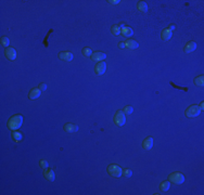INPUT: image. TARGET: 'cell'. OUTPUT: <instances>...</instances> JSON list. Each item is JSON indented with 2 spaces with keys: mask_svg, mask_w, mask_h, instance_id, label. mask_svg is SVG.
Here are the masks:
<instances>
[{
  "mask_svg": "<svg viewBox=\"0 0 204 195\" xmlns=\"http://www.w3.org/2000/svg\"><path fill=\"white\" fill-rule=\"evenodd\" d=\"M39 165H40V167L43 168V169H47V168L49 167V162H47V161H45V159H43V161H40L39 162Z\"/></svg>",
  "mask_w": 204,
  "mask_h": 195,
  "instance_id": "d4e9b609",
  "label": "cell"
},
{
  "mask_svg": "<svg viewBox=\"0 0 204 195\" xmlns=\"http://www.w3.org/2000/svg\"><path fill=\"white\" fill-rule=\"evenodd\" d=\"M118 47H120V48H122V49H124L125 47H126V44H125V42H120V43H118Z\"/></svg>",
  "mask_w": 204,
  "mask_h": 195,
  "instance_id": "1f68e13d",
  "label": "cell"
},
{
  "mask_svg": "<svg viewBox=\"0 0 204 195\" xmlns=\"http://www.w3.org/2000/svg\"><path fill=\"white\" fill-rule=\"evenodd\" d=\"M194 85L198 87H203L204 86V76L201 75V76L195 77V79H194Z\"/></svg>",
  "mask_w": 204,
  "mask_h": 195,
  "instance_id": "ac0fdd59",
  "label": "cell"
},
{
  "mask_svg": "<svg viewBox=\"0 0 204 195\" xmlns=\"http://www.w3.org/2000/svg\"><path fill=\"white\" fill-rule=\"evenodd\" d=\"M153 143H154V140H153V138H147L146 140L144 141V143H142V147H144V150H150V149H152V146H153Z\"/></svg>",
  "mask_w": 204,
  "mask_h": 195,
  "instance_id": "5bb4252c",
  "label": "cell"
},
{
  "mask_svg": "<svg viewBox=\"0 0 204 195\" xmlns=\"http://www.w3.org/2000/svg\"><path fill=\"white\" fill-rule=\"evenodd\" d=\"M59 58L63 61H72L73 60V53L68 52V51H64V52H60L59 53Z\"/></svg>",
  "mask_w": 204,
  "mask_h": 195,
  "instance_id": "4fadbf2b",
  "label": "cell"
},
{
  "mask_svg": "<svg viewBox=\"0 0 204 195\" xmlns=\"http://www.w3.org/2000/svg\"><path fill=\"white\" fill-rule=\"evenodd\" d=\"M169 188H171V181H164V182L161 183L160 190L162 192H166V191L169 190Z\"/></svg>",
  "mask_w": 204,
  "mask_h": 195,
  "instance_id": "ffe728a7",
  "label": "cell"
},
{
  "mask_svg": "<svg viewBox=\"0 0 204 195\" xmlns=\"http://www.w3.org/2000/svg\"><path fill=\"white\" fill-rule=\"evenodd\" d=\"M195 49H197V43L194 42V41H189V42L185 46L183 51H185L186 53H190V52H193Z\"/></svg>",
  "mask_w": 204,
  "mask_h": 195,
  "instance_id": "7c38bea8",
  "label": "cell"
},
{
  "mask_svg": "<svg viewBox=\"0 0 204 195\" xmlns=\"http://www.w3.org/2000/svg\"><path fill=\"white\" fill-rule=\"evenodd\" d=\"M138 10L140 11V12H144V13L148 12V5H147L144 1H139Z\"/></svg>",
  "mask_w": 204,
  "mask_h": 195,
  "instance_id": "d6986e66",
  "label": "cell"
},
{
  "mask_svg": "<svg viewBox=\"0 0 204 195\" xmlns=\"http://www.w3.org/2000/svg\"><path fill=\"white\" fill-rule=\"evenodd\" d=\"M39 89H40L41 91H45V90L47 89V85H46V84H41V85L39 86Z\"/></svg>",
  "mask_w": 204,
  "mask_h": 195,
  "instance_id": "f546056e",
  "label": "cell"
},
{
  "mask_svg": "<svg viewBox=\"0 0 204 195\" xmlns=\"http://www.w3.org/2000/svg\"><path fill=\"white\" fill-rule=\"evenodd\" d=\"M123 112H124L125 114H128V115H130V114H132V112H134V108H132V106H130V105H127V106H125V107H124V111H123Z\"/></svg>",
  "mask_w": 204,
  "mask_h": 195,
  "instance_id": "4316f807",
  "label": "cell"
},
{
  "mask_svg": "<svg viewBox=\"0 0 204 195\" xmlns=\"http://www.w3.org/2000/svg\"><path fill=\"white\" fill-rule=\"evenodd\" d=\"M5 53H6V56L9 60H15L17 59V51H15V49L7 48Z\"/></svg>",
  "mask_w": 204,
  "mask_h": 195,
  "instance_id": "30bf717a",
  "label": "cell"
},
{
  "mask_svg": "<svg viewBox=\"0 0 204 195\" xmlns=\"http://www.w3.org/2000/svg\"><path fill=\"white\" fill-rule=\"evenodd\" d=\"M0 43H1V46H3V47H6V48H8V46L10 44V41H9V38L7 37V36H3V37H1V40H0Z\"/></svg>",
  "mask_w": 204,
  "mask_h": 195,
  "instance_id": "7402d4cb",
  "label": "cell"
},
{
  "mask_svg": "<svg viewBox=\"0 0 204 195\" xmlns=\"http://www.w3.org/2000/svg\"><path fill=\"white\" fill-rule=\"evenodd\" d=\"M92 54V50L90 48H85L83 49V55L84 56H91Z\"/></svg>",
  "mask_w": 204,
  "mask_h": 195,
  "instance_id": "cb8c5ba5",
  "label": "cell"
},
{
  "mask_svg": "<svg viewBox=\"0 0 204 195\" xmlns=\"http://www.w3.org/2000/svg\"><path fill=\"white\" fill-rule=\"evenodd\" d=\"M171 85L173 87H175V88H177V89H181V90H183V91H188V88H182V87H179V86H176L175 84H173V82H171Z\"/></svg>",
  "mask_w": 204,
  "mask_h": 195,
  "instance_id": "f1b7e54d",
  "label": "cell"
},
{
  "mask_svg": "<svg viewBox=\"0 0 204 195\" xmlns=\"http://www.w3.org/2000/svg\"><path fill=\"white\" fill-rule=\"evenodd\" d=\"M108 172L110 173L112 177H114V178H120L123 174V170H122V168L118 165L111 164L108 167Z\"/></svg>",
  "mask_w": 204,
  "mask_h": 195,
  "instance_id": "7a4b0ae2",
  "label": "cell"
},
{
  "mask_svg": "<svg viewBox=\"0 0 204 195\" xmlns=\"http://www.w3.org/2000/svg\"><path fill=\"white\" fill-rule=\"evenodd\" d=\"M168 29H171V32H173V31H174V29H175V26H174V25H171V26H169V27H168Z\"/></svg>",
  "mask_w": 204,
  "mask_h": 195,
  "instance_id": "d6a6232c",
  "label": "cell"
},
{
  "mask_svg": "<svg viewBox=\"0 0 204 195\" xmlns=\"http://www.w3.org/2000/svg\"><path fill=\"white\" fill-rule=\"evenodd\" d=\"M121 34L123 35V36H124V37H132V34H134V32H132V29L130 28V27L124 26L123 28H122Z\"/></svg>",
  "mask_w": 204,
  "mask_h": 195,
  "instance_id": "9a60e30c",
  "label": "cell"
},
{
  "mask_svg": "<svg viewBox=\"0 0 204 195\" xmlns=\"http://www.w3.org/2000/svg\"><path fill=\"white\" fill-rule=\"evenodd\" d=\"M123 174H124V177H126V178H130L132 176V171L130 169H124V170H123Z\"/></svg>",
  "mask_w": 204,
  "mask_h": 195,
  "instance_id": "484cf974",
  "label": "cell"
},
{
  "mask_svg": "<svg viewBox=\"0 0 204 195\" xmlns=\"http://www.w3.org/2000/svg\"><path fill=\"white\" fill-rule=\"evenodd\" d=\"M171 36H173V32H171V31L168 29V28L164 29V31L162 32V34H161V37H162L163 40H169L171 38Z\"/></svg>",
  "mask_w": 204,
  "mask_h": 195,
  "instance_id": "2e32d148",
  "label": "cell"
},
{
  "mask_svg": "<svg viewBox=\"0 0 204 195\" xmlns=\"http://www.w3.org/2000/svg\"><path fill=\"white\" fill-rule=\"evenodd\" d=\"M64 130H65L66 132H70V133H73V132H76L78 130V126L77 125H74V124H70V123H67V124L64 125Z\"/></svg>",
  "mask_w": 204,
  "mask_h": 195,
  "instance_id": "8fae6325",
  "label": "cell"
},
{
  "mask_svg": "<svg viewBox=\"0 0 204 195\" xmlns=\"http://www.w3.org/2000/svg\"><path fill=\"white\" fill-rule=\"evenodd\" d=\"M105 58H106V54L103 52H94L90 56L91 61H94V62H102Z\"/></svg>",
  "mask_w": 204,
  "mask_h": 195,
  "instance_id": "52a82bcc",
  "label": "cell"
},
{
  "mask_svg": "<svg viewBox=\"0 0 204 195\" xmlns=\"http://www.w3.org/2000/svg\"><path fill=\"white\" fill-rule=\"evenodd\" d=\"M44 176H45V178L47 179L48 181H54L55 180V173H54V171L52 170V169H45V171H44Z\"/></svg>",
  "mask_w": 204,
  "mask_h": 195,
  "instance_id": "ba28073f",
  "label": "cell"
},
{
  "mask_svg": "<svg viewBox=\"0 0 204 195\" xmlns=\"http://www.w3.org/2000/svg\"><path fill=\"white\" fill-rule=\"evenodd\" d=\"M53 32L52 29H50L49 32H48V34H47V36H46V38H45V40H44V44H45V47H48V38H49V36H50V34L51 32Z\"/></svg>",
  "mask_w": 204,
  "mask_h": 195,
  "instance_id": "83f0119b",
  "label": "cell"
},
{
  "mask_svg": "<svg viewBox=\"0 0 204 195\" xmlns=\"http://www.w3.org/2000/svg\"><path fill=\"white\" fill-rule=\"evenodd\" d=\"M125 44H126L127 48H129V49H137L139 47L138 42H137L136 40H132V39H128L126 42H125Z\"/></svg>",
  "mask_w": 204,
  "mask_h": 195,
  "instance_id": "e0dca14e",
  "label": "cell"
},
{
  "mask_svg": "<svg viewBox=\"0 0 204 195\" xmlns=\"http://www.w3.org/2000/svg\"><path fill=\"white\" fill-rule=\"evenodd\" d=\"M114 123L116 126H124L126 123V117H125V113L123 111H117L114 115Z\"/></svg>",
  "mask_w": 204,
  "mask_h": 195,
  "instance_id": "5b68a950",
  "label": "cell"
},
{
  "mask_svg": "<svg viewBox=\"0 0 204 195\" xmlns=\"http://www.w3.org/2000/svg\"><path fill=\"white\" fill-rule=\"evenodd\" d=\"M200 113H201V108L199 107V105H191L185 112L187 117H198Z\"/></svg>",
  "mask_w": 204,
  "mask_h": 195,
  "instance_id": "277c9868",
  "label": "cell"
},
{
  "mask_svg": "<svg viewBox=\"0 0 204 195\" xmlns=\"http://www.w3.org/2000/svg\"><path fill=\"white\" fill-rule=\"evenodd\" d=\"M22 124H23V116L22 115H15V116H13V117L9 119L8 127H9V129L15 131V130L19 129L22 126Z\"/></svg>",
  "mask_w": 204,
  "mask_h": 195,
  "instance_id": "6da1fadb",
  "label": "cell"
},
{
  "mask_svg": "<svg viewBox=\"0 0 204 195\" xmlns=\"http://www.w3.org/2000/svg\"><path fill=\"white\" fill-rule=\"evenodd\" d=\"M94 70H96V74H97V75H103L105 73V70H106V64H105L103 61H102V62H99L98 64L96 65Z\"/></svg>",
  "mask_w": 204,
  "mask_h": 195,
  "instance_id": "8992f818",
  "label": "cell"
},
{
  "mask_svg": "<svg viewBox=\"0 0 204 195\" xmlns=\"http://www.w3.org/2000/svg\"><path fill=\"white\" fill-rule=\"evenodd\" d=\"M12 138H13L15 141H21L23 137H22V133H21V132H17V131H15V132H13V133H12Z\"/></svg>",
  "mask_w": 204,
  "mask_h": 195,
  "instance_id": "603a6c76",
  "label": "cell"
},
{
  "mask_svg": "<svg viewBox=\"0 0 204 195\" xmlns=\"http://www.w3.org/2000/svg\"><path fill=\"white\" fill-rule=\"evenodd\" d=\"M40 93H41V90H40L39 88H33V89L29 91V93H28V98H29L31 100H36V99L39 98Z\"/></svg>",
  "mask_w": 204,
  "mask_h": 195,
  "instance_id": "9c48e42d",
  "label": "cell"
},
{
  "mask_svg": "<svg viewBox=\"0 0 204 195\" xmlns=\"http://www.w3.org/2000/svg\"><path fill=\"white\" fill-rule=\"evenodd\" d=\"M111 32L113 35H115V36H118L122 32V28L120 27V25H113L112 28H111Z\"/></svg>",
  "mask_w": 204,
  "mask_h": 195,
  "instance_id": "44dd1931",
  "label": "cell"
},
{
  "mask_svg": "<svg viewBox=\"0 0 204 195\" xmlns=\"http://www.w3.org/2000/svg\"><path fill=\"white\" fill-rule=\"evenodd\" d=\"M109 2H110V3H112V5H117V3H120L121 1H120V0H110Z\"/></svg>",
  "mask_w": 204,
  "mask_h": 195,
  "instance_id": "4dcf8cb0",
  "label": "cell"
},
{
  "mask_svg": "<svg viewBox=\"0 0 204 195\" xmlns=\"http://www.w3.org/2000/svg\"><path fill=\"white\" fill-rule=\"evenodd\" d=\"M168 179L171 183L174 184H182L185 181V176L180 172H173L168 176Z\"/></svg>",
  "mask_w": 204,
  "mask_h": 195,
  "instance_id": "3957f363",
  "label": "cell"
}]
</instances>
